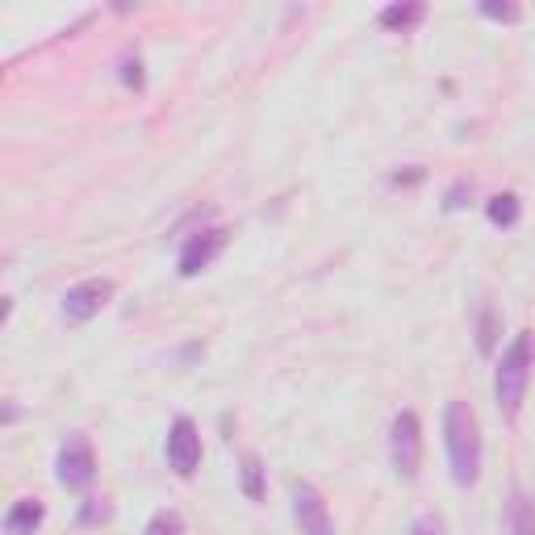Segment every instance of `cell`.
<instances>
[{
    "instance_id": "cell-19",
    "label": "cell",
    "mask_w": 535,
    "mask_h": 535,
    "mask_svg": "<svg viewBox=\"0 0 535 535\" xmlns=\"http://www.w3.org/2000/svg\"><path fill=\"white\" fill-rule=\"evenodd\" d=\"M481 13H485V17H494V21H515V17H519L515 5H490V0L481 5Z\"/></svg>"
},
{
    "instance_id": "cell-13",
    "label": "cell",
    "mask_w": 535,
    "mask_h": 535,
    "mask_svg": "<svg viewBox=\"0 0 535 535\" xmlns=\"http://www.w3.org/2000/svg\"><path fill=\"white\" fill-rule=\"evenodd\" d=\"M243 494L251 502L264 498V464H260V456H255V452L243 456Z\"/></svg>"
},
{
    "instance_id": "cell-14",
    "label": "cell",
    "mask_w": 535,
    "mask_h": 535,
    "mask_svg": "<svg viewBox=\"0 0 535 535\" xmlns=\"http://www.w3.org/2000/svg\"><path fill=\"white\" fill-rule=\"evenodd\" d=\"M143 535H184V519L176 515V510H159Z\"/></svg>"
},
{
    "instance_id": "cell-1",
    "label": "cell",
    "mask_w": 535,
    "mask_h": 535,
    "mask_svg": "<svg viewBox=\"0 0 535 535\" xmlns=\"http://www.w3.org/2000/svg\"><path fill=\"white\" fill-rule=\"evenodd\" d=\"M444 444H448V460H452V481L473 485L481 477V427H477V414L469 402H448Z\"/></svg>"
},
{
    "instance_id": "cell-8",
    "label": "cell",
    "mask_w": 535,
    "mask_h": 535,
    "mask_svg": "<svg viewBox=\"0 0 535 535\" xmlns=\"http://www.w3.org/2000/svg\"><path fill=\"white\" fill-rule=\"evenodd\" d=\"M222 247H226V230H218V226L193 235L189 243H184V251H180V276H197L201 268H209Z\"/></svg>"
},
{
    "instance_id": "cell-4",
    "label": "cell",
    "mask_w": 535,
    "mask_h": 535,
    "mask_svg": "<svg viewBox=\"0 0 535 535\" xmlns=\"http://www.w3.org/2000/svg\"><path fill=\"white\" fill-rule=\"evenodd\" d=\"M55 477L63 490H84L97 477V456H92V444L84 435H67V444L59 448V460H55Z\"/></svg>"
},
{
    "instance_id": "cell-15",
    "label": "cell",
    "mask_w": 535,
    "mask_h": 535,
    "mask_svg": "<svg viewBox=\"0 0 535 535\" xmlns=\"http://www.w3.org/2000/svg\"><path fill=\"white\" fill-rule=\"evenodd\" d=\"M494 327H498V322H494V306H485L481 310V327H477V347H481L485 356L494 352Z\"/></svg>"
},
{
    "instance_id": "cell-7",
    "label": "cell",
    "mask_w": 535,
    "mask_h": 535,
    "mask_svg": "<svg viewBox=\"0 0 535 535\" xmlns=\"http://www.w3.org/2000/svg\"><path fill=\"white\" fill-rule=\"evenodd\" d=\"M293 519H297V531L301 535H335L331 510H327V502H322V494L314 490L310 481H297L293 485Z\"/></svg>"
},
{
    "instance_id": "cell-16",
    "label": "cell",
    "mask_w": 535,
    "mask_h": 535,
    "mask_svg": "<svg viewBox=\"0 0 535 535\" xmlns=\"http://www.w3.org/2000/svg\"><path fill=\"white\" fill-rule=\"evenodd\" d=\"M105 519H109L105 498H88V502H84V510H80V523H105Z\"/></svg>"
},
{
    "instance_id": "cell-17",
    "label": "cell",
    "mask_w": 535,
    "mask_h": 535,
    "mask_svg": "<svg viewBox=\"0 0 535 535\" xmlns=\"http://www.w3.org/2000/svg\"><path fill=\"white\" fill-rule=\"evenodd\" d=\"M410 535H448V527H444V519H439V515H423V519H414Z\"/></svg>"
},
{
    "instance_id": "cell-9",
    "label": "cell",
    "mask_w": 535,
    "mask_h": 535,
    "mask_svg": "<svg viewBox=\"0 0 535 535\" xmlns=\"http://www.w3.org/2000/svg\"><path fill=\"white\" fill-rule=\"evenodd\" d=\"M42 515H46V510H42L38 498H17L9 506V515H5V535H34Z\"/></svg>"
},
{
    "instance_id": "cell-18",
    "label": "cell",
    "mask_w": 535,
    "mask_h": 535,
    "mask_svg": "<svg viewBox=\"0 0 535 535\" xmlns=\"http://www.w3.org/2000/svg\"><path fill=\"white\" fill-rule=\"evenodd\" d=\"M122 80L130 88H143V63H138V59H122Z\"/></svg>"
},
{
    "instance_id": "cell-2",
    "label": "cell",
    "mask_w": 535,
    "mask_h": 535,
    "mask_svg": "<svg viewBox=\"0 0 535 535\" xmlns=\"http://www.w3.org/2000/svg\"><path fill=\"white\" fill-rule=\"evenodd\" d=\"M531 368H535V335L519 331L515 343L502 352L498 360V377H494V393H498V406L506 414H519L523 398H527V381H531Z\"/></svg>"
},
{
    "instance_id": "cell-20",
    "label": "cell",
    "mask_w": 535,
    "mask_h": 535,
    "mask_svg": "<svg viewBox=\"0 0 535 535\" xmlns=\"http://www.w3.org/2000/svg\"><path fill=\"white\" fill-rule=\"evenodd\" d=\"M464 197H469V184L460 180V184H452V193H448V201H444V205H448V209H460V205H464Z\"/></svg>"
},
{
    "instance_id": "cell-10",
    "label": "cell",
    "mask_w": 535,
    "mask_h": 535,
    "mask_svg": "<svg viewBox=\"0 0 535 535\" xmlns=\"http://www.w3.org/2000/svg\"><path fill=\"white\" fill-rule=\"evenodd\" d=\"M423 17H427V5H418V0H410V5H385L377 21H381L385 30H410V26H418Z\"/></svg>"
},
{
    "instance_id": "cell-11",
    "label": "cell",
    "mask_w": 535,
    "mask_h": 535,
    "mask_svg": "<svg viewBox=\"0 0 535 535\" xmlns=\"http://www.w3.org/2000/svg\"><path fill=\"white\" fill-rule=\"evenodd\" d=\"M506 531H510V535H535V502H531L527 494H515V498H510Z\"/></svg>"
},
{
    "instance_id": "cell-12",
    "label": "cell",
    "mask_w": 535,
    "mask_h": 535,
    "mask_svg": "<svg viewBox=\"0 0 535 535\" xmlns=\"http://www.w3.org/2000/svg\"><path fill=\"white\" fill-rule=\"evenodd\" d=\"M485 214H490L494 226L510 230V226H515V222L523 218V205H519L515 193H498V197H490V205H485Z\"/></svg>"
},
{
    "instance_id": "cell-6",
    "label": "cell",
    "mask_w": 535,
    "mask_h": 535,
    "mask_svg": "<svg viewBox=\"0 0 535 535\" xmlns=\"http://www.w3.org/2000/svg\"><path fill=\"white\" fill-rule=\"evenodd\" d=\"M168 464L176 477H193L197 464H201V431L193 418H176L172 431H168Z\"/></svg>"
},
{
    "instance_id": "cell-3",
    "label": "cell",
    "mask_w": 535,
    "mask_h": 535,
    "mask_svg": "<svg viewBox=\"0 0 535 535\" xmlns=\"http://www.w3.org/2000/svg\"><path fill=\"white\" fill-rule=\"evenodd\" d=\"M389 460L398 477H414L418 460H423V423H418L414 410H402L389 427Z\"/></svg>"
},
{
    "instance_id": "cell-5",
    "label": "cell",
    "mask_w": 535,
    "mask_h": 535,
    "mask_svg": "<svg viewBox=\"0 0 535 535\" xmlns=\"http://www.w3.org/2000/svg\"><path fill=\"white\" fill-rule=\"evenodd\" d=\"M113 297V281H105V276H97V281H80L63 293V318L72 322V327H80V322L97 318Z\"/></svg>"
}]
</instances>
